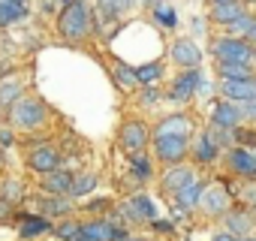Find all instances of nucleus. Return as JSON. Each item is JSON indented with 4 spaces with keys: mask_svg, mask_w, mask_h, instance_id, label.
<instances>
[{
    "mask_svg": "<svg viewBox=\"0 0 256 241\" xmlns=\"http://www.w3.org/2000/svg\"><path fill=\"white\" fill-rule=\"evenodd\" d=\"M100 6H102L108 16H118V12H124L126 6H130V0H100Z\"/></svg>",
    "mask_w": 256,
    "mask_h": 241,
    "instance_id": "obj_25",
    "label": "nucleus"
},
{
    "mask_svg": "<svg viewBox=\"0 0 256 241\" xmlns=\"http://www.w3.org/2000/svg\"><path fill=\"white\" fill-rule=\"evenodd\" d=\"M187 151L184 136H157V154L163 160H181Z\"/></svg>",
    "mask_w": 256,
    "mask_h": 241,
    "instance_id": "obj_4",
    "label": "nucleus"
},
{
    "mask_svg": "<svg viewBox=\"0 0 256 241\" xmlns=\"http://www.w3.org/2000/svg\"><path fill=\"white\" fill-rule=\"evenodd\" d=\"M214 54H217L223 64H247L253 52H250L241 40H217Z\"/></svg>",
    "mask_w": 256,
    "mask_h": 241,
    "instance_id": "obj_3",
    "label": "nucleus"
},
{
    "mask_svg": "<svg viewBox=\"0 0 256 241\" xmlns=\"http://www.w3.org/2000/svg\"><path fill=\"white\" fill-rule=\"evenodd\" d=\"M172 58H175L178 64H184V66H196L199 58H202V52L196 48V42H190V40H178V42L172 46Z\"/></svg>",
    "mask_w": 256,
    "mask_h": 241,
    "instance_id": "obj_7",
    "label": "nucleus"
},
{
    "mask_svg": "<svg viewBox=\"0 0 256 241\" xmlns=\"http://www.w3.org/2000/svg\"><path fill=\"white\" fill-rule=\"evenodd\" d=\"M238 120H241V112H238L235 106L223 102V106L214 108V127H235Z\"/></svg>",
    "mask_w": 256,
    "mask_h": 241,
    "instance_id": "obj_12",
    "label": "nucleus"
},
{
    "mask_svg": "<svg viewBox=\"0 0 256 241\" xmlns=\"http://www.w3.org/2000/svg\"><path fill=\"white\" fill-rule=\"evenodd\" d=\"M157 136H187V118L184 114H172L160 124V133Z\"/></svg>",
    "mask_w": 256,
    "mask_h": 241,
    "instance_id": "obj_13",
    "label": "nucleus"
},
{
    "mask_svg": "<svg viewBox=\"0 0 256 241\" xmlns=\"http://www.w3.org/2000/svg\"><path fill=\"white\" fill-rule=\"evenodd\" d=\"M214 18H217L220 24H232V22L241 18V10H238L235 4H223V6H214Z\"/></svg>",
    "mask_w": 256,
    "mask_h": 241,
    "instance_id": "obj_17",
    "label": "nucleus"
},
{
    "mask_svg": "<svg viewBox=\"0 0 256 241\" xmlns=\"http://www.w3.org/2000/svg\"><path fill=\"white\" fill-rule=\"evenodd\" d=\"M18 82L16 78H10V82H4V84H0V106H10L16 96H18Z\"/></svg>",
    "mask_w": 256,
    "mask_h": 241,
    "instance_id": "obj_22",
    "label": "nucleus"
},
{
    "mask_svg": "<svg viewBox=\"0 0 256 241\" xmlns=\"http://www.w3.org/2000/svg\"><path fill=\"white\" fill-rule=\"evenodd\" d=\"M78 229H82V226H72V223H64V226L58 229V235H60V238H66V241H76V238H78Z\"/></svg>",
    "mask_w": 256,
    "mask_h": 241,
    "instance_id": "obj_31",
    "label": "nucleus"
},
{
    "mask_svg": "<svg viewBox=\"0 0 256 241\" xmlns=\"http://www.w3.org/2000/svg\"><path fill=\"white\" fill-rule=\"evenodd\" d=\"M46 229H48V223H46V220H28V223L22 226V235H24V238H30V235L46 232Z\"/></svg>",
    "mask_w": 256,
    "mask_h": 241,
    "instance_id": "obj_27",
    "label": "nucleus"
},
{
    "mask_svg": "<svg viewBox=\"0 0 256 241\" xmlns=\"http://www.w3.org/2000/svg\"><path fill=\"white\" fill-rule=\"evenodd\" d=\"M160 72H163V70H160V64H145V66H139V70H136L139 82H145V84H148V82H154Z\"/></svg>",
    "mask_w": 256,
    "mask_h": 241,
    "instance_id": "obj_23",
    "label": "nucleus"
},
{
    "mask_svg": "<svg viewBox=\"0 0 256 241\" xmlns=\"http://www.w3.org/2000/svg\"><path fill=\"white\" fill-rule=\"evenodd\" d=\"M220 72H223V78H229V82L250 78V70H247V64H223V66H220Z\"/></svg>",
    "mask_w": 256,
    "mask_h": 241,
    "instance_id": "obj_18",
    "label": "nucleus"
},
{
    "mask_svg": "<svg viewBox=\"0 0 256 241\" xmlns=\"http://www.w3.org/2000/svg\"><path fill=\"white\" fill-rule=\"evenodd\" d=\"M202 193H205V187L202 184H187L181 193H175L178 196V205H184V208H193L199 199H202Z\"/></svg>",
    "mask_w": 256,
    "mask_h": 241,
    "instance_id": "obj_16",
    "label": "nucleus"
},
{
    "mask_svg": "<svg viewBox=\"0 0 256 241\" xmlns=\"http://www.w3.org/2000/svg\"><path fill=\"white\" fill-rule=\"evenodd\" d=\"M133 169H136V175H139V178H148V175H151V166H148V160H145V157H136V160H133Z\"/></svg>",
    "mask_w": 256,
    "mask_h": 241,
    "instance_id": "obj_32",
    "label": "nucleus"
},
{
    "mask_svg": "<svg viewBox=\"0 0 256 241\" xmlns=\"http://www.w3.org/2000/svg\"><path fill=\"white\" fill-rule=\"evenodd\" d=\"M124 241H139V238H124Z\"/></svg>",
    "mask_w": 256,
    "mask_h": 241,
    "instance_id": "obj_38",
    "label": "nucleus"
},
{
    "mask_svg": "<svg viewBox=\"0 0 256 241\" xmlns=\"http://www.w3.org/2000/svg\"><path fill=\"white\" fill-rule=\"evenodd\" d=\"M120 142H124V148L126 151H133V154H139L142 148H145V142H148V133H145V127L142 124H126L124 127V133H120Z\"/></svg>",
    "mask_w": 256,
    "mask_h": 241,
    "instance_id": "obj_6",
    "label": "nucleus"
},
{
    "mask_svg": "<svg viewBox=\"0 0 256 241\" xmlns=\"http://www.w3.org/2000/svg\"><path fill=\"white\" fill-rule=\"evenodd\" d=\"M157 18L166 24V28H175V12L169 6H157Z\"/></svg>",
    "mask_w": 256,
    "mask_h": 241,
    "instance_id": "obj_30",
    "label": "nucleus"
},
{
    "mask_svg": "<svg viewBox=\"0 0 256 241\" xmlns=\"http://www.w3.org/2000/svg\"><path fill=\"white\" fill-rule=\"evenodd\" d=\"M253 28H256V24H253V22H250L247 16H241L238 22H232V24H229L232 36H238V34H253Z\"/></svg>",
    "mask_w": 256,
    "mask_h": 241,
    "instance_id": "obj_26",
    "label": "nucleus"
},
{
    "mask_svg": "<svg viewBox=\"0 0 256 241\" xmlns=\"http://www.w3.org/2000/svg\"><path fill=\"white\" fill-rule=\"evenodd\" d=\"M223 94L232 96V100L250 102V100H256V82H253V78H241V82H229V78H223Z\"/></svg>",
    "mask_w": 256,
    "mask_h": 241,
    "instance_id": "obj_5",
    "label": "nucleus"
},
{
    "mask_svg": "<svg viewBox=\"0 0 256 241\" xmlns=\"http://www.w3.org/2000/svg\"><path fill=\"white\" fill-rule=\"evenodd\" d=\"M196 84H199V72H184V76L172 84V100H187V96H193Z\"/></svg>",
    "mask_w": 256,
    "mask_h": 241,
    "instance_id": "obj_10",
    "label": "nucleus"
},
{
    "mask_svg": "<svg viewBox=\"0 0 256 241\" xmlns=\"http://www.w3.org/2000/svg\"><path fill=\"white\" fill-rule=\"evenodd\" d=\"M247 241H250V238H247Z\"/></svg>",
    "mask_w": 256,
    "mask_h": 241,
    "instance_id": "obj_41",
    "label": "nucleus"
},
{
    "mask_svg": "<svg viewBox=\"0 0 256 241\" xmlns=\"http://www.w3.org/2000/svg\"><path fill=\"white\" fill-rule=\"evenodd\" d=\"M114 78L124 84V88H133L136 82H139V76H136V70H130V66H124V64H118L114 66Z\"/></svg>",
    "mask_w": 256,
    "mask_h": 241,
    "instance_id": "obj_21",
    "label": "nucleus"
},
{
    "mask_svg": "<svg viewBox=\"0 0 256 241\" xmlns=\"http://www.w3.org/2000/svg\"><path fill=\"white\" fill-rule=\"evenodd\" d=\"M42 106H40V100H18L16 106H12V120L18 127H24V130H30V127H36L40 120H42Z\"/></svg>",
    "mask_w": 256,
    "mask_h": 241,
    "instance_id": "obj_2",
    "label": "nucleus"
},
{
    "mask_svg": "<svg viewBox=\"0 0 256 241\" xmlns=\"http://www.w3.org/2000/svg\"><path fill=\"white\" fill-rule=\"evenodd\" d=\"M253 36H256V28H253Z\"/></svg>",
    "mask_w": 256,
    "mask_h": 241,
    "instance_id": "obj_39",
    "label": "nucleus"
},
{
    "mask_svg": "<svg viewBox=\"0 0 256 241\" xmlns=\"http://www.w3.org/2000/svg\"><path fill=\"white\" fill-rule=\"evenodd\" d=\"M30 169H36V172H42V175L54 172V169H58V151H52V148H36V151L30 154Z\"/></svg>",
    "mask_w": 256,
    "mask_h": 241,
    "instance_id": "obj_8",
    "label": "nucleus"
},
{
    "mask_svg": "<svg viewBox=\"0 0 256 241\" xmlns=\"http://www.w3.org/2000/svg\"><path fill=\"white\" fill-rule=\"evenodd\" d=\"M126 211H130V214H142V217H154V205L145 196H136L130 205H126Z\"/></svg>",
    "mask_w": 256,
    "mask_h": 241,
    "instance_id": "obj_20",
    "label": "nucleus"
},
{
    "mask_svg": "<svg viewBox=\"0 0 256 241\" xmlns=\"http://www.w3.org/2000/svg\"><path fill=\"white\" fill-rule=\"evenodd\" d=\"M187 184H193V172H190V169H172V172L163 178V187L172 190V193H181Z\"/></svg>",
    "mask_w": 256,
    "mask_h": 241,
    "instance_id": "obj_11",
    "label": "nucleus"
},
{
    "mask_svg": "<svg viewBox=\"0 0 256 241\" xmlns=\"http://www.w3.org/2000/svg\"><path fill=\"white\" fill-rule=\"evenodd\" d=\"M247 226H250V220H247L244 214H232V217H229V229H232V232H247Z\"/></svg>",
    "mask_w": 256,
    "mask_h": 241,
    "instance_id": "obj_29",
    "label": "nucleus"
},
{
    "mask_svg": "<svg viewBox=\"0 0 256 241\" xmlns=\"http://www.w3.org/2000/svg\"><path fill=\"white\" fill-rule=\"evenodd\" d=\"M232 169L253 178V175H256V157L247 154V151H232Z\"/></svg>",
    "mask_w": 256,
    "mask_h": 241,
    "instance_id": "obj_14",
    "label": "nucleus"
},
{
    "mask_svg": "<svg viewBox=\"0 0 256 241\" xmlns=\"http://www.w3.org/2000/svg\"><path fill=\"white\" fill-rule=\"evenodd\" d=\"M196 154H199V160H214V142L205 136L202 142H199V148H196Z\"/></svg>",
    "mask_w": 256,
    "mask_h": 241,
    "instance_id": "obj_28",
    "label": "nucleus"
},
{
    "mask_svg": "<svg viewBox=\"0 0 256 241\" xmlns=\"http://www.w3.org/2000/svg\"><path fill=\"white\" fill-rule=\"evenodd\" d=\"M70 4H72V0H70Z\"/></svg>",
    "mask_w": 256,
    "mask_h": 241,
    "instance_id": "obj_40",
    "label": "nucleus"
},
{
    "mask_svg": "<svg viewBox=\"0 0 256 241\" xmlns=\"http://www.w3.org/2000/svg\"><path fill=\"white\" fill-rule=\"evenodd\" d=\"M217 241H235L232 235H217Z\"/></svg>",
    "mask_w": 256,
    "mask_h": 241,
    "instance_id": "obj_37",
    "label": "nucleus"
},
{
    "mask_svg": "<svg viewBox=\"0 0 256 241\" xmlns=\"http://www.w3.org/2000/svg\"><path fill=\"white\" fill-rule=\"evenodd\" d=\"M223 4H235V0H214V6H223Z\"/></svg>",
    "mask_w": 256,
    "mask_h": 241,
    "instance_id": "obj_36",
    "label": "nucleus"
},
{
    "mask_svg": "<svg viewBox=\"0 0 256 241\" xmlns=\"http://www.w3.org/2000/svg\"><path fill=\"white\" fill-rule=\"evenodd\" d=\"M238 142H256V133H250V130H238Z\"/></svg>",
    "mask_w": 256,
    "mask_h": 241,
    "instance_id": "obj_34",
    "label": "nucleus"
},
{
    "mask_svg": "<svg viewBox=\"0 0 256 241\" xmlns=\"http://www.w3.org/2000/svg\"><path fill=\"white\" fill-rule=\"evenodd\" d=\"M22 16H24L22 4H16V0H0V24H10V22H16Z\"/></svg>",
    "mask_w": 256,
    "mask_h": 241,
    "instance_id": "obj_15",
    "label": "nucleus"
},
{
    "mask_svg": "<svg viewBox=\"0 0 256 241\" xmlns=\"http://www.w3.org/2000/svg\"><path fill=\"white\" fill-rule=\"evenodd\" d=\"M226 187H211L208 190V196H205V205L211 208V211H223L226 208Z\"/></svg>",
    "mask_w": 256,
    "mask_h": 241,
    "instance_id": "obj_19",
    "label": "nucleus"
},
{
    "mask_svg": "<svg viewBox=\"0 0 256 241\" xmlns=\"http://www.w3.org/2000/svg\"><path fill=\"white\" fill-rule=\"evenodd\" d=\"M4 196H6V199H18V196H22V184H18V181H6V184H4Z\"/></svg>",
    "mask_w": 256,
    "mask_h": 241,
    "instance_id": "obj_33",
    "label": "nucleus"
},
{
    "mask_svg": "<svg viewBox=\"0 0 256 241\" xmlns=\"http://www.w3.org/2000/svg\"><path fill=\"white\" fill-rule=\"evenodd\" d=\"M244 114H253V118H256V100H250V102H244Z\"/></svg>",
    "mask_w": 256,
    "mask_h": 241,
    "instance_id": "obj_35",
    "label": "nucleus"
},
{
    "mask_svg": "<svg viewBox=\"0 0 256 241\" xmlns=\"http://www.w3.org/2000/svg\"><path fill=\"white\" fill-rule=\"evenodd\" d=\"M88 22H90V16H88L84 4L72 0V4H66V6H64L58 28H60V34H64V36L78 40V36H84V34H88Z\"/></svg>",
    "mask_w": 256,
    "mask_h": 241,
    "instance_id": "obj_1",
    "label": "nucleus"
},
{
    "mask_svg": "<svg viewBox=\"0 0 256 241\" xmlns=\"http://www.w3.org/2000/svg\"><path fill=\"white\" fill-rule=\"evenodd\" d=\"M72 175L70 172H64V169H54V172H48L46 175V187L52 190V193H72Z\"/></svg>",
    "mask_w": 256,
    "mask_h": 241,
    "instance_id": "obj_9",
    "label": "nucleus"
},
{
    "mask_svg": "<svg viewBox=\"0 0 256 241\" xmlns=\"http://www.w3.org/2000/svg\"><path fill=\"white\" fill-rule=\"evenodd\" d=\"M94 184H96V178H94V175H82V178L72 184V193H76V196H84V193H90V190H94Z\"/></svg>",
    "mask_w": 256,
    "mask_h": 241,
    "instance_id": "obj_24",
    "label": "nucleus"
}]
</instances>
